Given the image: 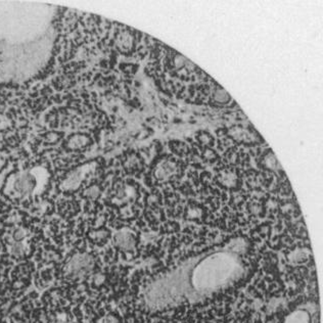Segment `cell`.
Listing matches in <instances>:
<instances>
[{"label": "cell", "instance_id": "13", "mask_svg": "<svg viewBox=\"0 0 323 323\" xmlns=\"http://www.w3.org/2000/svg\"><path fill=\"white\" fill-rule=\"evenodd\" d=\"M201 214H202V212L200 211V209H191V210L189 211V216L192 217V218L200 217V216H201Z\"/></svg>", "mask_w": 323, "mask_h": 323}, {"label": "cell", "instance_id": "7", "mask_svg": "<svg viewBox=\"0 0 323 323\" xmlns=\"http://www.w3.org/2000/svg\"><path fill=\"white\" fill-rule=\"evenodd\" d=\"M86 143H87V138L81 136V135H77L70 139L68 142V146L72 149H75V148H80V147L84 146Z\"/></svg>", "mask_w": 323, "mask_h": 323}, {"label": "cell", "instance_id": "14", "mask_svg": "<svg viewBox=\"0 0 323 323\" xmlns=\"http://www.w3.org/2000/svg\"><path fill=\"white\" fill-rule=\"evenodd\" d=\"M3 165H4V160L0 158V168H1Z\"/></svg>", "mask_w": 323, "mask_h": 323}, {"label": "cell", "instance_id": "11", "mask_svg": "<svg viewBox=\"0 0 323 323\" xmlns=\"http://www.w3.org/2000/svg\"><path fill=\"white\" fill-rule=\"evenodd\" d=\"M99 195H100V189L96 186H92L85 191V197H87L88 199L91 200L96 199L99 197Z\"/></svg>", "mask_w": 323, "mask_h": 323}, {"label": "cell", "instance_id": "4", "mask_svg": "<svg viewBox=\"0 0 323 323\" xmlns=\"http://www.w3.org/2000/svg\"><path fill=\"white\" fill-rule=\"evenodd\" d=\"M94 169H95L94 163L85 164L81 167H78L77 169H75L62 181L61 189L66 191H73L78 189L83 180L87 177V175L92 173Z\"/></svg>", "mask_w": 323, "mask_h": 323}, {"label": "cell", "instance_id": "15", "mask_svg": "<svg viewBox=\"0 0 323 323\" xmlns=\"http://www.w3.org/2000/svg\"><path fill=\"white\" fill-rule=\"evenodd\" d=\"M1 120H2V119H1V116H0V122H1Z\"/></svg>", "mask_w": 323, "mask_h": 323}, {"label": "cell", "instance_id": "3", "mask_svg": "<svg viewBox=\"0 0 323 323\" xmlns=\"http://www.w3.org/2000/svg\"><path fill=\"white\" fill-rule=\"evenodd\" d=\"M93 268V260L88 255H77L73 257L64 269L70 278H82L90 273Z\"/></svg>", "mask_w": 323, "mask_h": 323}, {"label": "cell", "instance_id": "8", "mask_svg": "<svg viewBox=\"0 0 323 323\" xmlns=\"http://www.w3.org/2000/svg\"><path fill=\"white\" fill-rule=\"evenodd\" d=\"M308 253L305 250H297L289 255L288 259L292 263H301L308 258Z\"/></svg>", "mask_w": 323, "mask_h": 323}, {"label": "cell", "instance_id": "10", "mask_svg": "<svg viewBox=\"0 0 323 323\" xmlns=\"http://www.w3.org/2000/svg\"><path fill=\"white\" fill-rule=\"evenodd\" d=\"M229 99H230V98H229L228 93L226 92L224 89H219V90L216 92V94H215V100H216V101H219V102H223V103H225L226 101H228Z\"/></svg>", "mask_w": 323, "mask_h": 323}, {"label": "cell", "instance_id": "1", "mask_svg": "<svg viewBox=\"0 0 323 323\" xmlns=\"http://www.w3.org/2000/svg\"><path fill=\"white\" fill-rule=\"evenodd\" d=\"M48 7L20 2H0V39L10 45L35 41L48 25Z\"/></svg>", "mask_w": 323, "mask_h": 323}, {"label": "cell", "instance_id": "9", "mask_svg": "<svg viewBox=\"0 0 323 323\" xmlns=\"http://www.w3.org/2000/svg\"><path fill=\"white\" fill-rule=\"evenodd\" d=\"M236 178L235 174L231 173V172H226V173H223L221 176V181L224 185L228 186V187H232L236 184Z\"/></svg>", "mask_w": 323, "mask_h": 323}, {"label": "cell", "instance_id": "6", "mask_svg": "<svg viewBox=\"0 0 323 323\" xmlns=\"http://www.w3.org/2000/svg\"><path fill=\"white\" fill-rule=\"evenodd\" d=\"M176 172V166L174 163L165 161L161 163L156 170V177L159 180H166L170 178Z\"/></svg>", "mask_w": 323, "mask_h": 323}, {"label": "cell", "instance_id": "5", "mask_svg": "<svg viewBox=\"0 0 323 323\" xmlns=\"http://www.w3.org/2000/svg\"><path fill=\"white\" fill-rule=\"evenodd\" d=\"M115 242L124 251H131L135 246V239L132 232L129 230H121L115 235Z\"/></svg>", "mask_w": 323, "mask_h": 323}, {"label": "cell", "instance_id": "2", "mask_svg": "<svg viewBox=\"0 0 323 323\" xmlns=\"http://www.w3.org/2000/svg\"><path fill=\"white\" fill-rule=\"evenodd\" d=\"M48 174L45 169L33 168L10 175L4 185V195L14 200H25L41 192L46 184Z\"/></svg>", "mask_w": 323, "mask_h": 323}, {"label": "cell", "instance_id": "12", "mask_svg": "<svg viewBox=\"0 0 323 323\" xmlns=\"http://www.w3.org/2000/svg\"><path fill=\"white\" fill-rule=\"evenodd\" d=\"M266 165L269 167V168H271V169H277L278 167V162L277 160L275 159L274 156L272 155H269L267 158H266Z\"/></svg>", "mask_w": 323, "mask_h": 323}]
</instances>
